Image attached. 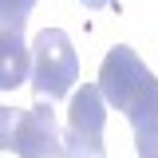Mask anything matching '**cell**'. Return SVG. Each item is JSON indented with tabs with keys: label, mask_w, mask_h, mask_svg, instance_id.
Listing matches in <instances>:
<instances>
[{
	"label": "cell",
	"mask_w": 158,
	"mask_h": 158,
	"mask_svg": "<svg viewBox=\"0 0 158 158\" xmlns=\"http://www.w3.org/2000/svg\"><path fill=\"white\" fill-rule=\"evenodd\" d=\"M99 95L131 118L138 158H158V79L135 56V48L118 44L107 52L99 67Z\"/></svg>",
	"instance_id": "1"
},
{
	"label": "cell",
	"mask_w": 158,
	"mask_h": 158,
	"mask_svg": "<svg viewBox=\"0 0 158 158\" xmlns=\"http://www.w3.org/2000/svg\"><path fill=\"white\" fill-rule=\"evenodd\" d=\"M32 79L40 99H63L79 79V56L71 48V36L59 28H44L32 44Z\"/></svg>",
	"instance_id": "2"
},
{
	"label": "cell",
	"mask_w": 158,
	"mask_h": 158,
	"mask_svg": "<svg viewBox=\"0 0 158 158\" xmlns=\"http://www.w3.org/2000/svg\"><path fill=\"white\" fill-rule=\"evenodd\" d=\"M103 127H107V103H103V95H99V83H83L79 95L71 99L63 158H107Z\"/></svg>",
	"instance_id": "3"
},
{
	"label": "cell",
	"mask_w": 158,
	"mask_h": 158,
	"mask_svg": "<svg viewBox=\"0 0 158 158\" xmlns=\"http://www.w3.org/2000/svg\"><path fill=\"white\" fill-rule=\"evenodd\" d=\"M8 150H16V158H63V135H59L56 111L48 103L24 107L12 123Z\"/></svg>",
	"instance_id": "4"
},
{
	"label": "cell",
	"mask_w": 158,
	"mask_h": 158,
	"mask_svg": "<svg viewBox=\"0 0 158 158\" xmlns=\"http://www.w3.org/2000/svg\"><path fill=\"white\" fill-rule=\"evenodd\" d=\"M32 71V52L24 32H0V91H16Z\"/></svg>",
	"instance_id": "5"
},
{
	"label": "cell",
	"mask_w": 158,
	"mask_h": 158,
	"mask_svg": "<svg viewBox=\"0 0 158 158\" xmlns=\"http://www.w3.org/2000/svg\"><path fill=\"white\" fill-rule=\"evenodd\" d=\"M36 0H0V32H24Z\"/></svg>",
	"instance_id": "6"
},
{
	"label": "cell",
	"mask_w": 158,
	"mask_h": 158,
	"mask_svg": "<svg viewBox=\"0 0 158 158\" xmlns=\"http://www.w3.org/2000/svg\"><path fill=\"white\" fill-rule=\"evenodd\" d=\"M12 123H16V111H12V107H0V150H8V135H12Z\"/></svg>",
	"instance_id": "7"
},
{
	"label": "cell",
	"mask_w": 158,
	"mask_h": 158,
	"mask_svg": "<svg viewBox=\"0 0 158 158\" xmlns=\"http://www.w3.org/2000/svg\"><path fill=\"white\" fill-rule=\"evenodd\" d=\"M83 8H91V12H99V8H107V4H115V0H79Z\"/></svg>",
	"instance_id": "8"
}]
</instances>
